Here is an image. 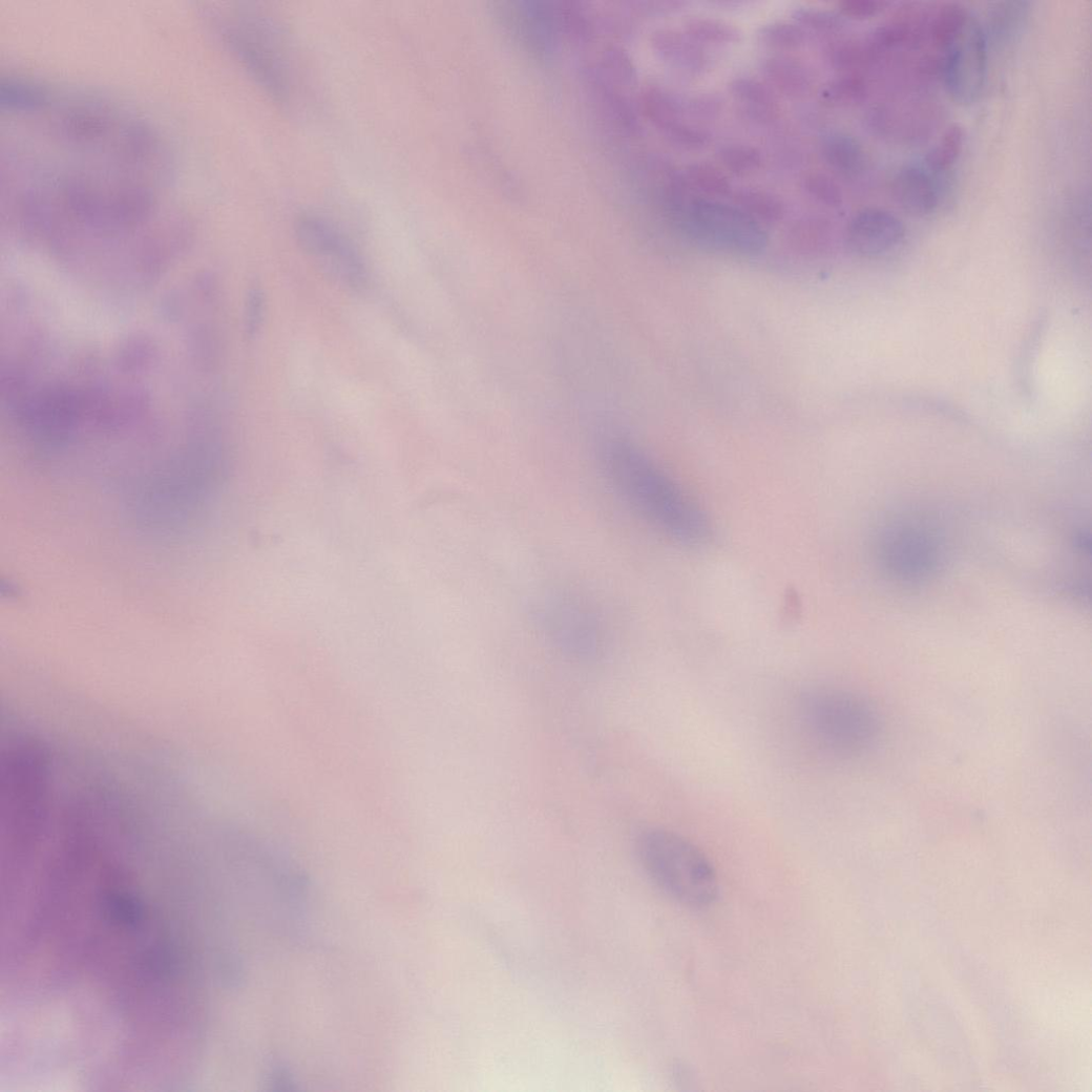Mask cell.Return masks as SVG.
Segmentation results:
<instances>
[{
	"mask_svg": "<svg viewBox=\"0 0 1092 1092\" xmlns=\"http://www.w3.org/2000/svg\"><path fill=\"white\" fill-rule=\"evenodd\" d=\"M27 113L35 141L25 153L9 154L10 208L26 224L105 235L156 215L170 162L144 121L92 98H51Z\"/></svg>",
	"mask_w": 1092,
	"mask_h": 1092,
	"instance_id": "obj_1",
	"label": "cell"
},
{
	"mask_svg": "<svg viewBox=\"0 0 1092 1092\" xmlns=\"http://www.w3.org/2000/svg\"><path fill=\"white\" fill-rule=\"evenodd\" d=\"M600 458L614 492L655 529L681 544L709 539L711 526L702 509L637 445L609 440Z\"/></svg>",
	"mask_w": 1092,
	"mask_h": 1092,
	"instance_id": "obj_2",
	"label": "cell"
},
{
	"mask_svg": "<svg viewBox=\"0 0 1092 1092\" xmlns=\"http://www.w3.org/2000/svg\"><path fill=\"white\" fill-rule=\"evenodd\" d=\"M636 848L648 876L676 902L705 908L717 899L716 870L706 854L687 838L652 828L638 837Z\"/></svg>",
	"mask_w": 1092,
	"mask_h": 1092,
	"instance_id": "obj_3",
	"label": "cell"
},
{
	"mask_svg": "<svg viewBox=\"0 0 1092 1092\" xmlns=\"http://www.w3.org/2000/svg\"><path fill=\"white\" fill-rule=\"evenodd\" d=\"M798 717L810 740L825 754L863 755L879 736V720L861 697L832 688H816L799 701Z\"/></svg>",
	"mask_w": 1092,
	"mask_h": 1092,
	"instance_id": "obj_4",
	"label": "cell"
},
{
	"mask_svg": "<svg viewBox=\"0 0 1092 1092\" xmlns=\"http://www.w3.org/2000/svg\"><path fill=\"white\" fill-rule=\"evenodd\" d=\"M675 220L695 243L736 256H757L769 245L759 222L733 205L710 198H696L686 211H676Z\"/></svg>",
	"mask_w": 1092,
	"mask_h": 1092,
	"instance_id": "obj_5",
	"label": "cell"
},
{
	"mask_svg": "<svg viewBox=\"0 0 1092 1092\" xmlns=\"http://www.w3.org/2000/svg\"><path fill=\"white\" fill-rule=\"evenodd\" d=\"M225 27L232 49L251 77L273 100L290 97L288 66L275 26L259 17L244 16Z\"/></svg>",
	"mask_w": 1092,
	"mask_h": 1092,
	"instance_id": "obj_6",
	"label": "cell"
},
{
	"mask_svg": "<svg viewBox=\"0 0 1092 1092\" xmlns=\"http://www.w3.org/2000/svg\"><path fill=\"white\" fill-rule=\"evenodd\" d=\"M540 624L546 637L570 658L588 662L601 652L602 624L592 607L576 595L555 593L546 598Z\"/></svg>",
	"mask_w": 1092,
	"mask_h": 1092,
	"instance_id": "obj_7",
	"label": "cell"
},
{
	"mask_svg": "<svg viewBox=\"0 0 1092 1092\" xmlns=\"http://www.w3.org/2000/svg\"><path fill=\"white\" fill-rule=\"evenodd\" d=\"M988 39L972 15L964 33L942 55L941 79L951 96L970 105L983 92L987 77Z\"/></svg>",
	"mask_w": 1092,
	"mask_h": 1092,
	"instance_id": "obj_8",
	"label": "cell"
},
{
	"mask_svg": "<svg viewBox=\"0 0 1092 1092\" xmlns=\"http://www.w3.org/2000/svg\"><path fill=\"white\" fill-rule=\"evenodd\" d=\"M296 233L303 249L329 261L336 275L350 288L361 290L366 286V271L359 253L328 220L303 215L297 220Z\"/></svg>",
	"mask_w": 1092,
	"mask_h": 1092,
	"instance_id": "obj_9",
	"label": "cell"
},
{
	"mask_svg": "<svg viewBox=\"0 0 1092 1092\" xmlns=\"http://www.w3.org/2000/svg\"><path fill=\"white\" fill-rule=\"evenodd\" d=\"M905 237L903 223L892 213L868 208L858 212L846 230V244L858 256L875 258L892 252Z\"/></svg>",
	"mask_w": 1092,
	"mask_h": 1092,
	"instance_id": "obj_10",
	"label": "cell"
},
{
	"mask_svg": "<svg viewBox=\"0 0 1092 1092\" xmlns=\"http://www.w3.org/2000/svg\"><path fill=\"white\" fill-rule=\"evenodd\" d=\"M892 196L905 212L916 217L933 214L940 204V188L927 168L909 164L896 173Z\"/></svg>",
	"mask_w": 1092,
	"mask_h": 1092,
	"instance_id": "obj_11",
	"label": "cell"
},
{
	"mask_svg": "<svg viewBox=\"0 0 1092 1092\" xmlns=\"http://www.w3.org/2000/svg\"><path fill=\"white\" fill-rule=\"evenodd\" d=\"M651 44L664 62L681 74L699 76L709 66L707 50L685 30L658 29L652 34Z\"/></svg>",
	"mask_w": 1092,
	"mask_h": 1092,
	"instance_id": "obj_12",
	"label": "cell"
},
{
	"mask_svg": "<svg viewBox=\"0 0 1092 1092\" xmlns=\"http://www.w3.org/2000/svg\"><path fill=\"white\" fill-rule=\"evenodd\" d=\"M508 13L512 14L520 36L531 48L542 55H548L555 49L558 23L554 19L555 13L548 4L521 2L517 3V8Z\"/></svg>",
	"mask_w": 1092,
	"mask_h": 1092,
	"instance_id": "obj_13",
	"label": "cell"
},
{
	"mask_svg": "<svg viewBox=\"0 0 1092 1092\" xmlns=\"http://www.w3.org/2000/svg\"><path fill=\"white\" fill-rule=\"evenodd\" d=\"M762 72L768 82L789 98L808 94L815 78L812 68L802 60L790 55H773L762 62Z\"/></svg>",
	"mask_w": 1092,
	"mask_h": 1092,
	"instance_id": "obj_14",
	"label": "cell"
},
{
	"mask_svg": "<svg viewBox=\"0 0 1092 1092\" xmlns=\"http://www.w3.org/2000/svg\"><path fill=\"white\" fill-rule=\"evenodd\" d=\"M819 150L825 162L844 176L856 177L866 169V152L849 132L840 129L825 131L819 141Z\"/></svg>",
	"mask_w": 1092,
	"mask_h": 1092,
	"instance_id": "obj_15",
	"label": "cell"
},
{
	"mask_svg": "<svg viewBox=\"0 0 1092 1092\" xmlns=\"http://www.w3.org/2000/svg\"><path fill=\"white\" fill-rule=\"evenodd\" d=\"M729 90L751 117L768 120L777 116L778 100L772 88L760 80L740 77L732 80Z\"/></svg>",
	"mask_w": 1092,
	"mask_h": 1092,
	"instance_id": "obj_16",
	"label": "cell"
},
{
	"mask_svg": "<svg viewBox=\"0 0 1092 1092\" xmlns=\"http://www.w3.org/2000/svg\"><path fill=\"white\" fill-rule=\"evenodd\" d=\"M972 14L960 4H945L933 15L927 34L938 55H942L964 33Z\"/></svg>",
	"mask_w": 1092,
	"mask_h": 1092,
	"instance_id": "obj_17",
	"label": "cell"
},
{
	"mask_svg": "<svg viewBox=\"0 0 1092 1092\" xmlns=\"http://www.w3.org/2000/svg\"><path fill=\"white\" fill-rule=\"evenodd\" d=\"M737 208L757 222L777 223L785 215V205L775 193L757 187H742L734 192Z\"/></svg>",
	"mask_w": 1092,
	"mask_h": 1092,
	"instance_id": "obj_18",
	"label": "cell"
},
{
	"mask_svg": "<svg viewBox=\"0 0 1092 1092\" xmlns=\"http://www.w3.org/2000/svg\"><path fill=\"white\" fill-rule=\"evenodd\" d=\"M1029 13L1027 2H1000L989 9L988 34L995 43H1007L1020 32Z\"/></svg>",
	"mask_w": 1092,
	"mask_h": 1092,
	"instance_id": "obj_19",
	"label": "cell"
},
{
	"mask_svg": "<svg viewBox=\"0 0 1092 1092\" xmlns=\"http://www.w3.org/2000/svg\"><path fill=\"white\" fill-rule=\"evenodd\" d=\"M642 103L644 112L659 130L682 120V116L686 114L685 100L660 87L648 88L643 94Z\"/></svg>",
	"mask_w": 1092,
	"mask_h": 1092,
	"instance_id": "obj_20",
	"label": "cell"
},
{
	"mask_svg": "<svg viewBox=\"0 0 1092 1092\" xmlns=\"http://www.w3.org/2000/svg\"><path fill=\"white\" fill-rule=\"evenodd\" d=\"M682 27L699 43L734 44L742 38L740 28L735 24L712 17L691 16L682 23Z\"/></svg>",
	"mask_w": 1092,
	"mask_h": 1092,
	"instance_id": "obj_21",
	"label": "cell"
},
{
	"mask_svg": "<svg viewBox=\"0 0 1092 1092\" xmlns=\"http://www.w3.org/2000/svg\"><path fill=\"white\" fill-rule=\"evenodd\" d=\"M965 145V132L961 125L949 126L938 145L926 158V168L933 176L942 175L952 169L962 156Z\"/></svg>",
	"mask_w": 1092,
	"mask_h": 1092,
	"instance_id": "obj_22",
	"label": "cell"
},
{
	"mask_svg": "<svg viewBox=\"0 0 1092 1092\" xmlns=\"http://www.w3.org/2000/svg\"><path fill=\"white\" fill-rule=\"evenodd\" d=\"M722 166L737 176L754 174L763 165L762 152L753 146L728 144L717 150Z\"/></svg>",
	"mask_w": 1092,
	"mask_h": 1092,
	"instance_id": "obj_23",
	"label": "cell"
},
{
	"mask_svg": "<svg viewBox=\"0 0 1092 1092\" xmlns=\"http://www.w3.org/2000/svg\"><path fill=\"white\" fill-rule=\"evenodd\" d=\"M689 182L704 193L711 196H728L732 193V184L727 174L710 162H694L687 167Z\"/></svg>",
	"mask_w": 1092,
	"mask_h": 1092,
	"instance_id": "obj_24",
	"label": "cell"
},
{
	"mask_svg": "<svg viewBox=\"0 0 1092 1092\" xmlns=\"http://www.w3.org/2000/svg\"><path fill=\"white\" fill-rule=\"evenodd\" d=\"M867 94V84L860 75H843L827 83L821 99L832 106H850L862 102Z\"/></svg>",
	"mask_w": 1092,
	"mask_h": 1092,
	"instance_id": "obj_25",
	"label": "cell"
},
{
	"mask_svg": "<svg viewBox=\"0 0 1092 1092\" xmlns=\"http://www.w3.org/2000/svg\"><path fill=\"white\" fill-rule=\"evenodd\" d=\"M831 61L843 75H860L859 70L874 59L867 42L840 41L830 50Z\"/></svg>",
	"mask_w": 1092,
	"mask_h": 1092,
	"instance_id": "obj_26",
	"label": "cell"
},
{
	"mask_svg": "<svg viewBox=\"0 0 1092 1092\" xmlns=\"http://www.w3.org/2000/svg\"><path fill=\"white\" fill-rule=\"evenodd\" d=\"M758 36L765 45L780 50L799 48L805 41V33L797 23L770 22L761 26Z\"/></svg>",
	"mask_w": 1092,
	"mask_h": 1092,
	"instance_id": "obj_27",
	"label": "cell"
},
{
	"mask_svg": "<svg viewBox=\"0 0 1092 1092\" xmlns=\"http://www.w3.org/2000/svg\"><path fill=\"white\" fill-rule=\"evenodd\" d=\"M660 131L671 144L682 149L699 150L711 143L708 130L685 120L676 121Z\"/></svg>",
	"mask_w": 1092,
	"mask_h": 1092,
	"instance_id": "obj_28",
	"label": "cell"
},
{
	"mask_svg": "<svg viewBox=\"0 0 1092 1092\" xmlns=\"http://www.w3.org/2000/svg\"><path fill=\"white\" fill-rule=\"evenodd\" d=\"M792 15L797 23L823 33L838 32L846 24V18L839 12L821 7L800 6Z\"/></svg>",
	"mask_w": 1092,
	"mask_h": 1092,
	"instance_id": "obj_29",
	"label": "cell"
},
{
	"mask_svg": "<svg viewBox=\"0 0 1092 1092\" xmlns=\"http://www.w3.org/2000/svg\"><path fill=\"white\" fill-rule=\"evenodd\" d=\"M806 193L831 208H838L843 203L841 186L831 175L823 172H810L803 178Z\"/></svg>",
	"mask_w": 1092,
	"mask_h": 1092,
	"instance_id": "obj_30",
	"label": "cell"
},
{
	"mask_svg": "<svg viewBox=\"0 0 1092 1092\" xmlns=\"http://www.w3.org/2000/svg\"><path fill=\"white\" fill-rule=\"evenodd\" d=\"M722 99L714 93H701L685 100V113L699 120L716 118L722 110Z\"/></svg>",
	"mask_w": 1092,
	"mask_h": 1092,
	"instance_id": "obj_31",
	"label": "cell"
},
{
	"mask_svg": "<svg viewBox=\"0 0 1092 1092\" xmlns=\"http://www.w3.org/2000/svg\"><path fill=\"white\" fill-rule=\"evenodd\" d=\"M889 5L879 0H844L839 3V13L845 18L869 19Z\"/></svg>",
	"mask_w": 1092,
	"mask_h": 1092,
	"instance_id": "obj_32",
	"label": "cell"
},
{
	"mask_svg": "<svg viewBox=\"0 0 1092 1092\" xmlns=\"http://www.w3.org/2000/svg\"><path fill=\"white\" fill-rule=\"evenodd\" d=\"M262 295L259 291H252L249 296L247 310V323L250 335H254L258 330L259 323L262 318Z\"/></svg>",
	"mask_w": 1092,
	"mask_h": 1092,
	"instance_id": "obj_33",
	"label": "cell"
},
{
	"mask_svg": "<svg viewBox=\"0 0 1092 1092\" xmlns=\"http://www.w3.org/2000/svg\"><path fill=\"white\" fill-rule=\"evenodd\" d=\"M160 815H161V808H160ZM159 833H160V826H159ZM159 845H160V843L158 842V849H160Z\"/></svg>",
	"mask_w": 1092,
	"mask_h": 1092,
	"instance_id": "obj_34",
	"label": "cell"
}]
</instances>
